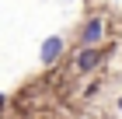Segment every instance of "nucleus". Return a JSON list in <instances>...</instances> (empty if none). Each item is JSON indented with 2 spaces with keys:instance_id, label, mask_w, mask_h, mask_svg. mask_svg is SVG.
Returning <instances> with one entry per match:
<instances>
[{
  "instance_id": "1",
  "label": "nucleus",
  "mask_w": 122,
  "mask_h": 119,
  "mask_svg": "<svg viewBox=\"0 0 122 119\" xmlns=\"http://www.w3.org/2000/svg\"><path fill=\"white\" fill-rule=\"evenodd\" d=\"M105 56H108V53H105L101 46H80L77 56H73V70L77 74H94L98 67L105 63Z\"/></svg>"
},
{
  "instance_id": "2",
  "label": "nucleus",
  "mask_w": 122,
  "mask_h": 119,
  "mask_svg": "<svg viewBox=\"0 0 122 119\" xmlns=\"http://www.w3.org/2000/svg\"><path fill=\"white\" fill-rule=\"evenodd\" d=\"M101 39H105V18L94 14L80 25V46H101Z\"/></svg>"
},
{
  "instance_id": "3",
  "label": "nucleus",
  "mask_w": 122,
  "mask_h": 119,
  "mask_svg": "<svg viewBox=\"0 0 122 119\" xmlns=\"http://www.w3.org/2000/svg\"><path fill=\"white\" fill-rule=\"evenodd\" d=\"M63 53H66V39H63V35H49L46 42L38 46V60H42V67H52Z\"/></svg>"
},
{
  "instance_id": "4",
  "label": "nucleus",
  "mask_w": 122,
  "mask_h": 119,
  "mask_svg": "<svg viewBox=\"0 0 122 119\" xmlns=\"http://www.w3.org/2000/svg\"><path fill=\"white\" fill-rule=\"evenodd\" d=\"M4 105H7V95H4V91H0V112H4Z\"/></svg>"
},
{
  "instance_id": "5",
  "label": "nucleus",
  "mask_w": 122,
  "mask_h": 119,
  "mask_svg": "<svg viewBox=\"0 0 122 119\" xmlns=\"http://www.w3.org/2000/svg\"><path fill=\"white\" fill-rule=\"evenodd\" d=\"M115 109H119V112H122V95H119V102H115Z\"/></svg>"
}]
</instances>
